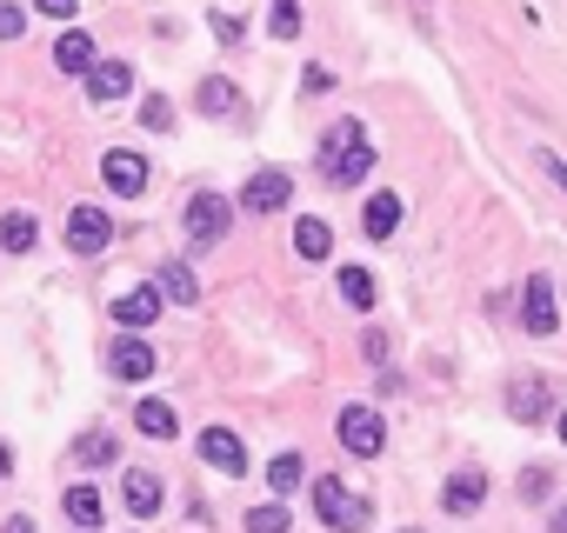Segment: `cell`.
I'll list each match as a JSON object with an SVG mask.
<instances>
[{"instance_id": "38", "label": "cell", "mask_w": 567, "mask_h": 533, "mask_svg": "<svg viewBox=\"0 0 567 533\" xmlns=\"http://www.w3.org/2000/svg\"><path fill=\"white\" fill-rule=\"evenodd\" d=\"M554 427H560V440H567V407H560V413H554Z\"/></svg>"}, {"instance_id": "31", "label": "cell", "mask_w": 567, "mask_h": 533, "mask_svg": "<svg viewBox=\"0 0 567 533\" xmlns=\"http://www.w3.org/2000/svg\"><path fill=\"white\" fill-rule=\"evenodd\" d=\"M521 500H547V467H528L521 474Z\"/></svg>"}, {"instance_id": "1", "label": "cell", "mask_w": 567, "mask_h": 533, "mask_svg": "<svg viewBox=\"0 0 567 533\" xmlns=\"http://www.w3.org/2000/svg\"><path fill=\"white\" fill-rule=\"evenodd\" d=\"M320 173H328L334 188H354V181L374 173V140H367L361 121H334L328 127V140H320Z\"/></svg>"}, {"instance_id": "21", "label": "cell", "mask_w": 567, "mask_h": 533, "mask_svg": "<svg viewBox=\"0 0 567 533\" xmlns=\"http://www.w3.org/2000/svg\"><path fill=\"white\" fill-rule=\"evenodd\" d=\"M294 253H300V260H328V253H334L328 220H294Z\"/></svg>"}, {"instance_id": "20", "label": "cell", "mask_w": 567, "mask_h": 533, "mask_svg": "<svg viewBox=\"0 0 567 533\" xmlns=\"http://www.w3.org/2000/svg\"><path fill=\"white\" fill-rule=\"evenodd\" d=\"M508 407H514V420H547V407H554V394H547V381H514V394H508Z\"/></svg>"}, {"instance_id": "10", "label": "cell", "mask_w": 567, "mask_h": 533, "mask_svg": "<svg viewBox=\"0 0 567 533\" xmlns=\"http://www.w3.org/2000/svg\"><path fill=\"white\" fill-rule=\"evenodd\" d=\"M107 367H114V381H147V374H154V347H147L140 333H121V340L107 347Z\"/></svg>"}, {"instance_id": "36", "label": "cell", "mask_w": 567, "mask_h": 533, "mask_svg": "<svg viewBox=\"0 0 567 533\" xmlns=\"http://www.w3.org/2000/svg\"><path fill=\"white\" fill-rule=\"evenodd\" d=\"M8 533H34V520H27V513H14V520H8Z\"/></svg>"}, {"instance_id": "17", "label": "cell", "mask_w": 567, "mask_h": 533, "mask_svg": "<svg viewBox=\"0 0 567 533\" xmlns=\"http://www.w3.org/2000/svg\"><path fill=\"white\" fill-rule=\"evenodd\" d=\"M160 300H174V307H194L201 300V281H194V266H181V260H168V266H160Z\"/></svg>"}, {"instance_id": "33", "label": "cell", "mask_w": 567, "mask_h": 533, "mask_svg": "<svg viewBox=\"0 0 567 533\" xmlns=\"http://www.w3.org/2000/svg\"><path fill=\"white\" fill-rule=\"evenodd\" d=\"M541 167H547V181H554V188H567V160H560V154H541Z\"/></svg>"}, {"instance_id": "13", "label": "cell", "mask_w": 567, "mask_h": 533, "mask_svg": "<svg viewBox=\"0 0 567 533\" xmlns=\"http://www.w3.org/2000/svg\"><path fill=\"white\" fill-rule=\"evenodd\" d=\"M194 107H201V114H214V121H234L248 101H240V87H234V80H220V73H214V80H201V87H194Z\"/></svg>"}, {"instance_id": "3", "label": "cell", "mask_w": 567, "mask_h": 533, "mask_svg": "<svg viewBox=\"0 0 567 533\" xmlns=\"http://www.w3.org/2000/svg\"><path fill=\"white\" fill-rule=\"evenodd\" d=\"M147 181H154V160H140V154H127V147L101 154V188H107L114 201H140Z\"/></svg>"}, {"instance_id": "29", "label": "cell", "mask_w": 567, "mask_h": 533, "mask_svg": "<svg viewBox=\"0 0 567 533\" xmlns=\"http://www.w3.org/2000/svg\"><path fill=\"white\" fill-rule=\"evenodd\" d=\"M140 121H147L154 134H168V127H174V107L160 101V94H147V101H140Z\"/></svg>"}, {"instance_id": "26", "label": "cell", "mask_w": 567, "mask_h": 533, "mask_svg": "<svg viewBox=\"0 0 567 533\" xmlns=\"http://www.w3.org/2000/svg\"><path fill=\"white\" fill-rule=\"evenodd\" d=\"M80 461H88V467H114V461H121L114 433H88V440H80Z\"/></svg>"}, {"instance_id": "24", "label": "cell", "mask_w": 567, "mask_h": 533, "mask_svg": "<svg viewBox=\"0 0 567 533\" xmlns=\"http://www.w3.org/2000/svg\"><path fill=\"white\" fill-rule=\"evenodd\" d=\"M341 300L361 307V314L374 307V274H367V266H341Z\"/></svg>"}, {"instance_id": "23", "label": "cell", "mask_w": 567, "mask_h": 533, "mask_svg": "<svg viewBox=\"0 0 567 533\" xmlns=\"http://www.w3.org/2000/svg\"><path fill=\"white\" fill-rule=\"evenodd\" d=\"M34 240H41L34 214H8V220H0V247H8V253H34Z\"/></svg>"}, {"instance_id": "6", "label": "cell", "mask_w": 567, "mask_h": 533, "mask_svg": "<svg viewBox=\"0 0 567 533\" xmlns=\"http://www.w3.org/2000/svg\"><path fill=\"white\" fill-rule=\"evenodd\" d=\"M334 427H341V447H348V454H361V461H374V454L387 447V427H381V413H374V407H341V420H334Z\"/></svg>"}, {"instance_id": "16", "label": "cell", "mask_w": 567, "mask_h": 533, "mask_svg": "<svg viewBox=\"0 0 567 533\" xmlns=\"http://www.w3.org/2000/svg\"><path fill=\"white\" fill-rule=\"evenodd\" d=\"M94 60H101V54H94V41L80 34V27H67V34L54 41V67H60V73H88Z\"/></svg>"}, {"instance_id": "32", "label": "cell", "mask_w": 567, "mask_h": 533, "mask_svg": "<svg viewBox=\"0 0 567 533\" xmlns=\"http://www.w3.org/2000/svg\"><path fill=\"white\" fill-rule=\"evenodd\" d=\"M73 8L80 0H34V14H47V21H73Z\"/></svg>"}, {"instance_id": "19", "label": "cell", "mask_w": 567, "mask_h": 533, "mask_svg": "<svg viewBox=\"0 0 567 533\" xmlns=\"http://www.w3.org/2000/svg\"><path fill=\"white\" fill-rule=\"evenodd\" d=\"M361 227H367V240H387V234L400 227V194H374V201L361 207Z\"/></svg>"}, {"instance_id": "14", "label": "cell", "mask_w": 567, "mask_h": 533, "mask_svg": "<svg viewBox=\"0 0 567 533\" xmlns=\"http://www.w3.org/2000/svg\"><path fill=\"white\" fill-rule=\"evenodd\" d=\"M121 500H127L134 520H154L168 494H160V474H127V480H121Z\"/></svg>"}, {"instance_id": "12", "label": "cell", "mask_w": 567, "mask_h": 533, "mask_svg": "<svg viewBox=\"0 0 567 533\" xmlns=\"http://www.w3.org/2000/svg\"><path fill=\"white\" fill-rule=\"evenodd\" d=\"M154 314H160V287H127V294L114 300V327H127V333L154 327Z\"/></svg>"}, {"instance_id": "9", "label": "cell", "mask_w": 567, "mask_h": 533, "mask_svg": "<svg viewBox=\"0 0 567 533\" xmlns=\"http://www.w3.org/2000/svg\"><path fill=\"white\" fill-rule=\"evenodd\" d=\"M201 461L220 467V474H248V440H240L234 427H207L201 433Z\"/></svg>"}, {"instance_id": "27", "label": "cell", "mask_w": 567, "mask_h": 533, "mask_svg": "<svg viewBox=\"0 0 567 533\" xmlns=\"http://www.w3.org/2000/svg\"><path fill=\"white\" fill-rule=\"evenodd\" d=\"M300 474H307V467H300V454H281V461L268 467V487H274V494H294V487H300Z\"/></svg>"}, {"instance_id": "8", "label": "cell", "mask_w": 567, "mask_h": 533, "mask_svg": "<svg viewBox=\"0 0 567 533\" xmlns=\"http://www.w3.org/2000/svg\"><path fill=\"white\" fill-rule=\"evenodd\" d=\"M521 327H528L534 340H547V333L560 327V314H554V281H547V274H528V287H521Z\"/></svg>"}, {"instance_id": "15", "label": "cell", "mask_w": 567, "mask_h": 533, "mask_svg": "<svg viewBox=\"0 0 567 533\" xmlns=\"http://www.w3.org/2000/svg\"><path fill=\"white\" fill-rule=\"evenodd\" d=\"M480 500H488V474H480V467L454 474V480H447V494H441V507H447V513H474Z\"/></svg>"}, {"instance_id": "4", "label": "cell", "mask_w": 567, "mask_h": 533, "mask_svg": "<svg viewBox=\"0 0 567 533\" xmlns=\"http://www.w3.org/2000/svg\"><path fill=\"white\" fill-rule=\"evenodd\" d=\"M181 227H188V240H220L227 227H234V201L227 194H188V207H181Z\"/></svg>"}, {"instance_id": "34", "label": "cell", "mask_w": 567, "mask_h": 533, "mask_svg": "<svg viewBox=\"0 0 567 533\" xmlns=\"http://www.w3.org/2000/svg\"><path fill=\"white\" fill-rule=\"evenodd\" d=\"M214 34H220V41L234 47V41H240V21H234V14H214Z\"/></svg>"}, {"instance_id": "28", "label": "cell", "mask_w": 567, "mask_h": 533, "mask_svg": "<svg viewBox=\"0 0 567 533\" xmlns=\"http://www.w3.org/2000/svg\"><path fill=\"white\" fill-rule=\"evenodd\" d=\"M248 533H287V507H248Z\"/></svg>"}, {"instance_id": "2", "label": "cell", "mask_w": 567, "mask_h": 533, "mask_svg": "<svg viewBox=\"0 0 567 533\" xmlns=\"http://www.w3.org/2000/svg\"><path fill=\"white\" fill-rule=\"evenodd\" d=\"M314 513L328 520L334 533H361V526L374 520V513H367V500H361L348 480H334V474H328V480H314Z\"/></svg>"}, {"instance_id": "11", "label": "cell", "mask_w": 567, "mask_h": 533, "mask_svg": "<svg viewBox=\"0 0 567 533\" xmlns=\"http://www.w3.org/2000/svg\"><path fill=\"white\" fill-rule=\"evenodd\" d=\"M134 94V67L127 60H94L88 67V101H121Z\"/></svg>"}, {"instance_id": "5", "label": "cell", "mask_w": 567, "mask_h": 533, "mask_svg": "<svg viewBox=\"0 0 567 533\" xmlns=\"http://www.w3.org/2000/svg\"><path fill=\"white\" fill-rule=\"evenodd\" d=\"M287 201H294V181H287V173H281V167H261V173H254V181H248V188H240V201H234V207H240V214H248V220H254V214H281Z\"/></svg>"}, {"instance_id": "22", "label": "cell", "mask_w": 567, "mask_h": 533, "mask_svg": "<svg viewBox=\"0 0 567 533\" xmlns=\"http://www.w3.org/2000/svg\"><path fill=\"white\" fill-rule=\"evenodd\" d=\"M101 513H107V507H101V494H94V487H67V520H73L80 533H94V526H101Z\"/></svg>"}, {"instance_id": "25", "label": "cell", "mask_w": 567, "mask_h": 533, "mask_svg": "<svg viewBox=\"0 0 567 533\" xmlns=\"http://www.w3.org/2000/svg\"><path fill=\"white\" fill-rule=\"evenodd\" d=\"M268 34H274V41H294V34H300V0H274Z\"/></svg>"}, {"instance_id": "37", "label": "cell", "mask_w": 567, "mask_h": 533, "mask_svg": "<svg viewBox=\"0 0 567 533\" xmlns=\"http://www.w3.org/2000/svg\"><path fill=\"white\" fill-rule=\"evenodd\" d=\"M8 474H14V454H8V447H0V480H8Z\"/></svg>"}, {"instance_id": "35", "label": "cell", "mask_w": 567, "mask_h": 533, "mask_svg": "<svg viewBox=\"0 0 567 533\" xmlns=\"http://www.w3.org/2000/svg\"><path fill=\"white\" fill-rule=\"evenodd\" d=\"M547 526H554V533H567V500H560L554 513H547Z\"/></svg>"}, {"instance_id": "7", "label": "cell", "mask_w": 567, "mask_h": 533, "mask_svg": "<svg viewBox=\"0 0 567 533\" xmlns=\"http://www.w3.org/2000/svg\"><path fill=\"white\" fill-rule=\"evenodd\" d=\"M107 240H114V220H107V207H73L67 214V247L73 253H107Z\"/></svg>"}, {"instance_id": "18", "label": "cell", "mask_w": 567, "mask_h": 533, "mask_svg": "<svg viewBox=\"0 0 567 533\" xmlns=\"http://www.w3.org/2000/svg\"><path fill=\"white\" fill-rule=\"evenodd\" d=\"M134 427H140L147 440H174V433H181V420H174L168 400H140V407H134Z\"/></svg>"}, {"instance_id": "30", "label": "cell", "mask_w": 567, "mask_h": 533, "mask_svg": "<svg viewBox=\"0 0 567 533\" xmlns=\"http://www.w3.org/2000/svg\"><path fill=\"white\" fill-rule=\"evenodd\" d=\"M27 34V8H14V0H0V41H21Z\"/></svg>"}]
</instances>
